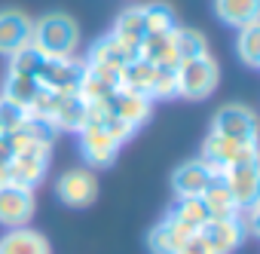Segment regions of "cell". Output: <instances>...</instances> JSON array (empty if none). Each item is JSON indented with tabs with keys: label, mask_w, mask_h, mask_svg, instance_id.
Masks as SVG:
<instances>
[{
	"label": "cell",
	"mask_w": 260,
	"mask_h": 254,
	"mask_svg": "<svg viewBox=\"0 0 260 254\" xmlns=\"http://www.w3.org/2000/svg\"><path fill=\"white\" fill-rule=\"evenodd\" d=\"M190 236H193V233H190L184 224H178L172 214H166V217L147 233V248H150V254H178Z\"/></svg>",
	"instance_id": "16"
},
{
	"label": "cell",
	"mask_w": 260,
	"mask_h": 254,
	"mask_svg": "<svg viewBox=\"0 0 260 254\" xmlns=\"http://www.w3.org/2000/svg\"><path fill=\"white\" fill-rule=\"evenodd\" d=\"M178 254H214V251H211V248H208V245H205V242L196 236V233H193V236L184 242V248H181Z\"/></svg>",
	"instance_id": "32"
},
{
	"label": "cell",
	"mask_w": 260,
	"mask_h": 254,
	"mask_svg": "<svg viewBox=\"0 0 260 254\" xmlns=\"http://www.w3.org/2000/svg\"><path fill=\"white\" fill-rule=\"evenodd\" d=\"M77 135H80V153H83V160H86L92 169H104V166H110V163L116 160L119 144L101 129V125H89V122H86Z\"/></svg>",
	"instance_id": "11"
},
{
	"label": "cell",
	"mask_w": 260,
	"mask_h": 254,
	"mask_svg": "<svg viewBox=\"0 0 260 254\" xmlns=\"http://www.w3.org/2000/svg\"><path fill=\"white\" fill-rule=\"evenodd\" d=\"M0 135H4V129H0Z\"/></svg>",
	"instance_id": "35"
},
{
	"label": "cell",
	"mask_w": 260,
	"mask_h": 254,
	"mask_svg": "<svg viewBox=\"0 0 260 254\" xmlns=\"http://www.w3.org/2000/svg\"><path fill=\"white\" fill-rule=\"evenodd\" d=\"M43 65H46V55H43V52H37L34 46H25V49H19V52H13V55H10V74L40 77Z\"/></svg>",
	"instance_id": "29"
},
{
	"label": "cell",
	"mask_w": 260,
	"mask_h": 254,
	"mask_svg": "<svg viewBox=\"0 0 260 254\" xmlns=\"http://www.w3.org/2000/svg\"><path fill=\"white\" fill-rule=\"evenodd\" d=\"M34 190L19 187V184H4L0 187V227L19 230L28 227L34 217Z\"/></svg>",
	"instance_id": "7"
},
{
	"label": "cell",
	"mask_w": 260,
	"mask_h": 254,
	"mask_svg": "<svg viewBox=\"0 0 260 254\" xmlns=\"http://www.w3.org/2000/svg\"><path fill=\"white\" fill-rule=\"evenodd\" d=\"M132 58H138V49H132L128 43H122L113 34H104L101 40H95L89 46V55L83 61L86 65H104V68H116L119 71L122 65H128Z\"/></svg>",
	"instance_id": "14"
},
{
	"label": "cell",
	"mask_w": 260,
	"mask_h": 254,
	"mask_svg": "<svg viewBox=\"0 0 260 254\" xmlns=\"http://www.w3.org/2000/svg\"><path fill=\"white\" fill-rule=\"evenodd\" d=\"M223 181H226V187H230L239 208L257 205V196H260V166L257 163H242V166L226 169Z\"/></svg>",
	"instance_id": "12"
},
{
	"label": "cell",
	"mask_w": 260,
	"mask_h": 254,
	"mask_svg": "<svg viewBox=\"0 0 260 254\" xmlns=\"http://www.w3.org/2000/svg\"><path fill=\"white\" fill-rule=\"evenodd\" d=\"M153 74H156V68H153L150 61H144V58H132L128 65H122V68H119V89L150 98Z\"/></svg>",
	"instance_id": "21"
},
{
	"label": "cell",
	"mask_w": 260,
	"mask_h": 254,
	"mask_svg": "<svg viewBox=\"0 0 260 254\" xmlns=\"http://www.w3.org/2000/svg\"><path fill=\"white\" fill-rule=\"evenodd\" d=\"M202 202H205V208H208V217H226V220H230V217L239 214V205H236V199H233V193H230L223 175H211L208 187L202 190Z\"/></svg>",
	"instance_id": "18"
},
{
	"label": "cell",
	"mask_w": 260,
	"mask_h": 254,
	"mask_svg": "<svg viewBox=\"0 0 260 254\" xmlns=\"http://www.w3.org/2000/svg\"><path fill=\"white\" fill-rule=\"evenodd\" d=\"M86 74V61L71 55V58H46L43 71H40V86L55 92V95H77L80 80Z\"/></svg>",
	"instance_id": "4"
},
{
	"label": "cell",
	"mask_w": 260,
	"mask_h": 254,
	"mask_svg": "<svg viewBox=\"0 0 260 254\" xmlns=\"http://www.w3.org/2000/svg\"><path fill=\"white\" fill-rule=\"evenodd\" d=\"M236 52L248 68L260 65V22H251L245 28H239L236 34Z\"/></svg>",
	"instance_id": "28"
},
{
	"label": "cell",
	"mask_w": 260,
	"mask_h": 254,
	"mask_svg": "<svg viewBox=\"0 0 260 254\" xmlns=\"http://www.w3.org/2000/svg\"><path fill=\"white\" fill-rule=\"evenodd\" d=\"M13 153H16V150H13V141H10V135L4 132V135H0V163H10Z\"/></svg>",
	"instance_id": "33"
},
{
	"label": "cell",
	"mask_w": 260,
	"mask_h": 254,
	"mask_svg": "<svg viewBox=\"0 0 260 254\" xmlns=\"http://www.w3.org/2000/svg\"><path fill=\"white\" fill-rule=\"evenodd\" d=\"M214 13L230 28H245L251 22H260V0H214Z\"/></svg>",
	"instance_id": "19"
},
{
	"label": "cell",
	"mask_w": 260,
	"mask_h": 254,
	"mask_svg": "<svg viewBox=\"0 0 260 254\" xmlns=\"http://www.w3.org/2000/svg\"><path fill=\"white\" fill-rule=\"evenodd\" d=\"M138 58L150 61L153 68H178V52H175L172 31L169 34H147L138 46Z\"/></svg>",
	"instance_id": "20"
},
{
	"label": "cell",
	"mask_w": 260,
	"mask_h": 254,
	"mask_svg": "<svg viewBox=\"0 0 260 254\" xmlns=\"http://www.w3.org/2000/svg\"><path fill=\"white\" fill-rule=\"evenodd\" d=\"M144 10V25H147V34H169L178 28L175 22V10L162 0H150V4H141Z\"/></svg>",
	"instance_id": "27"
},
{
	"label": "cell",
	"mask_w": 260,
	"mask_h": 254,
	"mask_svg": "<svg viewBox=\"0 0 260 254\" xmlns=\"http://www.w3.org/2000/svg\"><path fill=\"white\" fill-rule=\"evenodd\" d=\"M196 236L214 251V254H233L236 248H242V242H245V230L239 227V220L236 217H208L199 230H196Z\"/></svg>",
	"instance_id": "9"
},
{
	"label": "cell",
	"mask_w": 260,
	"mask_h": 254,
	"mask_svg": "<svg viewBox=\"0 0 260 254\" xmlns=\"http://www.w3.org/2000/svg\"><path fill=\"white\" fill-rule=\"evenodd\" d=\"M172 40H175L178 65L187 61V58H199V55L208 52V40H205V34L196 31V28H181V25H178V28L172 31Z\"/></svg>",
	"instance_id": "25"
},
{
	"label": "cell",
	"mask_w": 260,
	"mask_h": 254,
	"mask_svg": "<svg viewBox=\"0 0 260 254\" xmlns=\"http://www.w3.org/2000/svg\"><path fill=\"white\" fill-rule=\"evenodd\" d=\"M113 37H119L122 43H128L132 49H138L141 46V40L147 37V25H144V10L141 7H125L119 16H116V22H113V31H110Z\"/></svg>",
	"instance_id": "22"
},
{
	"label": "cell",
	"mask_w": 260,
	"mask_h": 254,
	"mask_svg": "<svg viewBox=\"0 0 260 254\" xmlns=\"http://www.w3.org/2000/svg\"><path fill=\"white\" fill-rule=\"evenodd\" d=\"M178 224H184L190 233H196L205 220H208V208H205V202H202V196H187V199H178L175 202V208L169 211Z\"/></svg>",
	"instance_id": "26"
},
{
	"label": "cell",
	"mask_w": 260,
	"mask_h": 254,
	"mask_svg": "<svg viewBox=\"0 0 260 254\" xmlns=\"http://www.w3.org/2000/svg\"><path fill=\"white\" fill-rule=\"evenodd\" d=\"M80 25L68 13H46L31 28V46L46 58H71L80 49Z\"/></svg>",
	"instance_id": "1"
},
{
	"label": "cell",
	"mask_w": 260,
	"mask_h": 254,
	"mask_svg": "<svg viewBox=\"0 0 260 254\" xmlns=\"http://www.w3.org/2000/svg\"><path fill=\"white\" fill-rule=\"evenodd\" d=\"M199 160H202L214 175H223V172L233 169V166L260 163V153H257V141H233V138H220V135L208 132V138L202 141Z\"/></svg>",
	"instance_id": "3"
},
{
	"label": "cell",
	"mask_w": 260,
	"mask_h": 254,
	"mask_svg": "<svg viewBox=\"0 0 260 254\" xmlns=\"http://www.w3.org/2000/svg\"><path fill=\"white\" fill-rule=\"evenodd\" d=\"M10 184V172H7V163H0V187Z\"/></svg>",
	"instance_id": "34"
},
{
	"label": "cell",
	"mask_w": 260,
	"mask_h": 254,
	"mask_svg": "<svg viewBox=\"0 0 260 254\" xmlns=\"http://www.w3.org/2000/svg\"><path fill=\"white\" fill-rule=\"evenodd\" d=\"M34 19L22 10H0V55L10 58L13 52L31 46Z\"/></svg>",
	"instance_id": "10"
},
{
	"label": "cell",
	"mask_w": 260,
	"mask_h": 254,
	"mask_svg": "<svg viewBox=\"0 0 260 254\" xmlns=\"http://www.w3.org/2000/svg\"><path fill=\"white\" fill-rule=\"evenodd\" d=\"M25 119H28V110L22 104H16V101H10V98L0 95V129L13 132V129H19Z\"/></svg>",
	"instance_id": "31"
},
{
	"label": "cell",
	"mask_w": 260,
	"mask_h": 254,
	"mask_svg": "<svg viewBox=\"0 0 260 254\" xmlns=\"http://www.w3.org/2000/svg\"><path fill=\"white\" fill-rule=\"evenodd\" d=\"M40 80L37 77H22V74H10L7 71V80H4V86H0V95L4 98H10V101H16V104H22L25 110L31 107V101L40 95Z\"/></svg>",
	"instance_id": "24"
},
{
	"label": "cell",
	"mask_w": 260,
	"mask_h": 254,
	"mask_svg": "<svg viewBox=\"0 0 260 254\" xmlns=\"http://www.w3.org/2000/svg\"><path fill=\"white\" fill-rule=\"evenodd\" d=\"M110 110L125 122L132 125V129H138V125H144L153 113V101L144 98V95H135V92H125V89H116L110 98H107Z\"/></svg>",
	"instance_id": "15"
},
{
	"label": "cell",
	"mask_w": 260,
	"mask_h": 254,
	"mask_svg": "<svg viewBox=\"0 0 260 254\" xmlns=\"http://www.w3.org/2000/svg\"><path fill=\"white\" fill-rule=\"evenodd\" d=\"M52 125L58 132H80L83 125H86V101L80 95H64L55 116H52Z\"/></svg>",
	"instance_id": "23"
},
{
	"label": "cell",
	"mask_w": 260,
	"mask_h": 254,
	"mask_svg": "<svg viewBox=\"0 0 260 254\" xmlns=\"http://www.w3.org/2000/svg\"><path fill=\"white\" fill-rule=\"evenodd\" d=\"M49 153H52V147H43V144H34V147L19 150V153L7 163L10 184H19V187H31V190H34V187L46 178Z\"/></svg>",
	"instance_id": "6"
},
{
	"label": "cell",
	"mask_w": 260,
	"mask_h": 254,
	"mask_svg": "<svg viewBox=\"0 0 260 254\" xmlns=\"http://www.w3.org/2000/svg\"><path fill=\"white\" fill-rule=\"evenodd\" d=\"M55 193H58V199L64 205L86 208V205H92L98 199V181H95V175L89 169H71V172H64L58 178Z\"/></svg>",
	"instance_id": "8"
},
{
	"label": "cell",
	"mask_w": 260,
	"mask_h": 254,
	"mask_svg": "<svg viewBox=\"0 0 260 254\" xmlns=\"http://www.w3.org/2000/svg\"><path fill=\"white\" fill-rule=\"evenodd\" d=\"M211 132L233 141H257V116L245 104H223L211 119Z\"/></svg>",
	"instance_id": "5"
},
{
	"label": "cell",
	"mask_w": 260,
	"mask_h": 254,
	"mask_svg": "<svg viewBox=\"0 0 260 254\" xmlns=\"http://www.w3.org/2000/svg\"><path fill=\"white\" fill-rule=\"evenodd\" d=\"M0 254H52L46 236L31 227H19L0 236Z\"/></svg>",
	"instance_id": "17"
},
{
	"label": "cell",
	"mask_w": 260,
	"mask_h": 254,
	"mask_svg": "<svg viewBox=\"0 0 260 254\" xmlns=\"http://www.w3.org/2000/svg\"><path fill=\"white\" fill-rule=\"evenodd\" d=\"M220 83V68L211 52L199 58H187L178 65V98L187 101H205Z\"/></svg>",
	"instance_id": "2"
},
{
	"label": "cell",
	"mask_w": 260,
	"mask_h": 254,
	"mask_svg": "<svg viewBox=\"0 0 260 254\" xmlns=\"http://www.w3.org/2000/svg\"><path fill=\"white\" fill-rule=\"evenodd\" d=\"M178 98V68H156L150 101H172Z\"/></svg>",
	"instance_id": "30"
},
{
	"label": "cell",
	"mask_w": 260,
	"mask_h": 254,
	"mask_svg": "<svg viewBox=\"0 0 260 254\" xmlns=\"http://www.w3.org/2000/svg\"><path fill=\"white\" fill-rule=\"evenodd\" d=\"M211 175H214V172H211L202 160H187V163H181V166L172 172V190H175L178 199L202 196V190L208 187Z\"/></svg>",
	"instance_id": "13"
}]
</instances>
